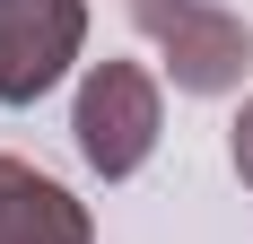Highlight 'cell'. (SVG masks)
Here are the masks:
<instances>
[{
	"mask_svg": "<svg viewBox=\"0 0 253 244\" xmlns=\"http://www.w3.org/2000/svg\"><path fill=\"white\" fill-rule=\"evenodd\" d=\"M131 26L157 44L175 96H236L253 70V26L236 0H131Z\"/></svg>",
	"mask_w": 253,
	"mask_h": 244,
	"instance_id": "6da1fadb",
	"label": "cell"
},
{
	"mask_svg": "<svg viewBox=\"0 0 253 244\" xmlns=\"http://www.w3.org/2000/svg\"><path fill=\"white\" fill-rule=\"evenodd\" d=\"M157 131H166V87H157V70H140V61H87L79 105H70V140H79V157H87V174H105V183L140 174L157 157Z\"/></svg>",
	"mask_w": 253,
	"mask_h": 244,
	"instance_id": "7a4b0ae2",
	"label": "cell"
},
{
	"mask_svg": "<svg viewBox=\"0 0 253 244\" xmlns=\"http://www.w3.org/2000/svg\"><path fill=\"white\" fill-rule=\"evenodd\" d=\"M87 44V0H0V105H44Z\"/></svg>",
	"mask_w": 253,
	"mask_h": 244,
	"instance_id": "3957f363",
	"label": "cell"
},
{
	"mask_svg": "<svg viewBox=\"0 0 253 244\" xmlns=\"http://www.w3.org/2000/svg\"><path fill=\"white\" fill-rule=\"evenodd\" d=\"M0 244H96V218L70 183L0 148Z\"/></svg>",
	"mask_w": 253,
	"mask_h": 244,
	"instance_id": "277c9868",
	"label": "cell"
},
{
	"mask_svg": "<svg viewBox=\"0 0 253 244\" xmlns=\"http://www.w3.org/2000/svg\"><path fill=\"white\" fill-rule=\"evenodd\" d=\"M227 157H236V174H245V192H253V96L236 105V122H227Z\"/></svg>",
	"mask_w": 253,
	"mask_h": 244,
	"instance_id": "5b68a950",
	"label": "cell"
}]
</instances>
